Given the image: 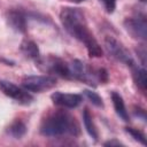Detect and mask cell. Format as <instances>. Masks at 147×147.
Masks as SVG:
<instances>
[{"instance_id":"12","label":"cell","mask_w":147,"mask_h":147,"mask_svg":"<svg viewBox=\"0 0 147 147\" xmlns=\"http://www.w3.org/2000/svg\"><path fill=\"white\" fill-rule=\"evenodd\" d=\"M20 51L21 53L26 57V59H31V60H37L40 57V52H39V47L38 45L30 39H25L22 41L21 46H20Z\"/></svg>"},{"instance_id":"13","label":"cell","mask_w":147,"mask_h":147,"mask_svg":"<svg viewBox=\"0 0 147 147\" xmlns=\"http://www.w3.org/2000/svg\"><path fill=\"white\" fill-rule=\"evenodd\" d=\"M132 69V77H133V80L136 83V85L138 86L139 90H141V92H146L147 90V76H146V69L142 67V68H139L138 65H132L130 67Z\"/></svg>"},{"instance_id":"24","label":"cell","mask_w":147,"mask_h":147,"mask_svg":"<svg viewBox=\"0 0 147 147\" xmlns=\"http://www.w3.org/2000/svg\"><path fill=\"white\" fill-rule=\"evenodd\" d=\"M140 1H142V2H146V0H140Z\"/></svg>"},{"instance_id":"4","label":"cell","mask_w":147,"mask_h":147,"mask_svg":"<svg viewBox=\"0 0 147 147\" xmlns=\"http://www.w3.org/2000/svg\"><path fill=\"white\" fill-rule=\"evenodd\" d=\"M105 47H106V51L108 52V54L111 57H114L115 60H117L118 62H122L129 67H132L136 64L130 52L116 38L107 36L105 38Z\"/></svg>"},{"instance_id":"11","label":"cell","mask_w":147,"mask_h":147,"mask_svg":"<svg viewBox=\"0 0 147 147\" xmlns=\"http://www.w3.org/2000/svg\"><path fill=\"white\" fill-rule=\"evenodd\" d=\"M110 96H111L114 109H115L117 116L121 119H123L124 122H129L130 121V116H129V113L126 110V107H125V103H124V100H123L122 95L118 92H115L114 91V92H111Z\"/></svg>"},{"instance_id":"5","label":"cell","mask_w":147,"mask_h":147,"mask_svg":"<svg viewBox=\"0 0 147 147\" xmlns=\"http://www.w3.org/2000/svg\"><path fill=\"white\" fill-rule=\"evenodd\" d=\"M56 85V78L54 76H25L22 79V86L29 92L40 93L53 88Z\"/></svg>"},{"instance_id":"6","label":"cell","mask_w":147,"mask_h":147,"mask_svg":"<svg viewBox=\"0 0 147 147\" xmlns=\"http://www.w3.org/2000/svg\"><path fill=\"white\" fill-rule=\"evenodd\" d=\"M70 77L74 79H78L90 85H95L98 80L96 71H93L85 62L80 60H74L69 64Z\"/></svg>"},{"instance_id":"1","label":"cell","mask_w":147,"mask_h":147,"mask_svg":"<svg viewBox=\"0 0 147 147\" xmlns=\"http://www.w3.org/2000/svg\"><path fill=\"white\" fill-rule=\"evenodd\" d=\"M60 21L64 30L74 38L83 42L91 57H101L103 51L90 31L84 13L79 8L63 7L60 11Z\"/></svg>"},{"instance_id":"7","label":"cell","mask_w":147,"mask_h":147,"mask_svg":"<svg viewBox=\"0 0 147 147\" xmlns=\"http://www.w3.org/2000/svg\"><path fill=\"white\" fill-rule=\"evenodd\" d=\"M0 91L21 105H30L33 101V96L25 88H22L8 80H0Z\"/></svg>"},{"instance_id":"15","label":"cell","mask_w":147,"mask_h":147,"mask_svg":"<svg viewBox=\"0 0 147 147\" xmlns=\"http://www.w3.org/2000/svg\"><path fill=\"white\" fill-rule=\"evenodd\" d=\"M7 133L15 139H21L26 133V125L21 119H15L7 127Z\"/></svg>"},{"instance_id":"16","label":"cell","mask_w":147,"mask_h":147,"mask_svg":"<svg viewBox=\"0 0 147 147\" xmlns=\"http://www.w3.org/2000/svg\"><path fill=\"white\" fill-rule=\"evenodd\" d=\"M84 95L94 105V106H96V107H103V101H102V98L98 94V93H95V92H93V91H90V90H85L84 91Z\"/></svg>"},{"instance_id":"3","label":"cell","mask_w":147,"mask_h":147,"mask_svg":"<svg viewBox=\"0 0 147 147\" xmlns=\"http://www.w3.org/2000/svg\"><path fill=\"white\" fill-rule=\"evenodd\" d=\"M36 65L45 72L53 74L63 78H71L69 64L65 63L62 59L56 56H47V57H39L36 60Z\"/></svg>"},{"instance_id":"21","label":"cell","mask_w":147,"mask_h":147,"mask_svg":"<svg viewBox=\"0 0 147 147\" xmlns=\"http://www.w3.org/2000/svg\"><path fill=\"white\" fill-rule=\"evenodd\" d=\"M134 115H136V116H141V118H142L144 121L146 119V113H145V110L141 109V108L136 107V108H134Z\"/></svg>"},{"instance_id":"17","label":"cell","mask_w":147,"mask_h":147,"mask_svg":"<svg viewBox=\"0 0 147 147\" xmlns=\"http://www.w3.org/2000/svg\"><path fill=\"white\" fill-rule=\"evenodd\" d=\"M125 131L136 140V141H138V142H140L141 145H146V137H145V134L141 132V131H139L138 129H134V127H125Z\"/></svg>"},{"instance_id":"20","label":"cell","mask_w":147,"mask_h":147,"mask_svg":"<svg viewBox=\"0 0 147 147\" xmlns=\"http://www.w3.org/2000/svg\"><path fill=\"white\" fill-rule=\"evenodd\" d=\"M96 76H98V80H99V82H101V83H107V80H108V72H107L106 69H103V68L99 69V70L96 71Z\"/></svg>"},{"instance_id":"9","label":"cell","mask_w":147,"mask_h":147,"mask_svg":"<svg viewBox=\"0 0 147 147\" xmlns=\"http://www.w3.org/2000/svg\"><path fill=\"white\" fill-rule=\"evenodd\" d=\"M51 99L55 106H59L62 108H68V109L78 107L83 101V96L80 94L63 93V92H54L51 95Z\"/></svg>"},{"instance_id":"10","label":"cell","mask_w":147,"mask_h":147,"mask_svg":"<svg viewBox=\"0 0 147 147\" xmlns=\"http://www.w3.org/2000/svg\"><path fill=\"white\" fill-rule=\"evenodd\" d=\"M7 24L16 32L24 33L26 31V17L23 11L18 9H10L6 13Z\"/></svg>"},{"instance_id":"22","label":"cell","mask_w":147,"mask_h":147,"mask_svg":"<svg viewBox=\"0 0 147 147\" xmlns=\"http://www.w3.org/2000/svg\"><path fill=\"white\" fill-rule=\"evenodd\" d=\"M105 146H124L121 141H118V140H109V141H106L105 144H103Z\"/></svg>"},{"instance_id":"19","label":"cell","mask_w":147,"mask_h":147,"mask_svg":"<svg viewBox=\"0 0 147 147\" xmlns=\"http://www.w3.org/2000/svg\"><path fill=\"white\" fill-rule=\"evenodd\" d=\"M100 1L103 2L107 13L111 14V13L115 10V7H116V0H100Z\"/></svg>"},{"instance_id":"2","label":"cell","mask_w":147,"mask_h":147,"mask_svg":"<svg viewBox=\"0 0 147 147\" xmlns=\"http://www.w3.org/2000/svg\"><path fill=\"white\" fill-rule=\"evenodd\" d=\"M40 133L48 138L77 137L80 126L76 118L65 110H56L48 114L40 124Z\"/></svg>"},{"instance_id":"8","label":"cell","mask_w":147,"mask_h":147,"mask_svg":"<svg viewBox=\"0 0 147 147\" xmlns=\"http://www.w3.org/2000/svg\"><path fill=\"white\" fill-rule=\"evenodd\" d=\"M124 28L126 32L134 39L145 41L147 39V21L145 15L137 17H127L124 20Z\"/></svg>"},{"instance_id":"18","label":"cell","mask_w":147,"mask_h":147,"mask_svg":"<svg viewBox=\"0 0 147 147\" xmlns=\"http://www.w3.org/2000/svg\"><path fill=\"white\" fill-rule=\"evenodd\" d=\"M136 53L141 62V65L145 68V65H146V47H145V45H139L138 48H136Z\"/></svg>"},{"instance_id":"23","label":"cell","mask_w":147,"mask_h":147,"mask_svg":"<svg viewBox=\"0 0 147 147\" xmlns=\"http://www.w3.org/2000/svg\"><path fill=\"white\" fill-rule=\"evenodd\" d=\"M68 1H70V2H75V3H79V2H83V1H85V0H68Z\"/></svg>"},{"instance_id":"14","label":"cell","mask_w":147,"mask_h":147,"mask_svg":"<svg viewBox=\"0 0 147 147\" xmlns=\"http://www.w3.org/2000/svg\"><path fill=\"white\" fill-rule=\"evenodd\" d=\"M83 123H84V126L86 129V132L88 133V136L94 140V141H98V138H99V132H98V129L94 124V121H93V117L90 113V110L87 108L84 109L83 111Z\"/></svg>"}]
</instances>
